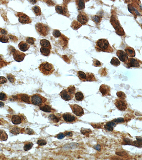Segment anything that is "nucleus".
I'll list each match as a JSON object with an SVG mask.
<instances>
[{
    "mask_svg": "<svg viewBox=\"0 0 142 160\" xmlns=\"http://www.w3.org/2000/svg\"><path fill=\"white\" fill-rule=\"evenodd\" d=\"M53 35L56 38H59L61 36L62 34L60 31L57 30H54L53 32Z\"/></svg>",
    "mask_w": 142,
    "mask_h": 160,
    "instance_id": "obj_47",
    "label": "nucleus"
},
{
    "mask_svg": "<svg viewBox=\"0 0 142 160\" xmlns=\"http://www.w3.org/2000/svg\"><path fill=\"white\" fill-rule=\"evenodd\" d=\"M117 96L118 97L119 99H125L126 98V96L125 94L122 91H119L117 92Z\"/></svg>",
    "mask_w": 142,
    "mask_h": 160,
    "instance_id": "obj_39",
    "label": "nucleus"
},
{
    "mask_svg": "<svg viewBox=\"0 0 142 160\" xmlns=\"http://www.w3.org/2000/svg\"><path fill=\"white\" fill-rule=\"evenodd\" d=\"M9 38L11 39V40H13L14 42H17L18 41V39L17 37L15 36H14L12 35H9Z\"/></svg>",
    "mask_w": 142,
    "mask_h": 160,
    "instance_id": "obj_54",
    "label": "nucleus"
},
{
    "mask_svg": "<svg viewBox=\"0 0 142 160\" xmlns=\"http://www.w3.org/2000/svg\"><path fill=\"white\" fill-rule=\"evenodd\" d=\"M93 65L95 67H100L102 66V64L101 62L98 61L97 59H94L93 60Z\"/></svg>",
    "mask_w": 142,
    "mask_h": 160,
    "instance_id": "obj_48",
    "label": "nucleus"
},
{
    "mask_svg": "<svg viewBox=\"0 0 142 160\" xmlns=\"http://www.w3.org/2000/svg\"><path fill=\"white\" fill-rule=\"evenodd\" d=\"M77 9L81 10L85 8V2L84 0H76L75 1Z\"/></svg>",
    "mask_w": 142,
    "mask_h": 160,
    "instance_id": "obj_24",
    "label": "nucleus"
},
{
    "mask_svg": "<svg viewBox=\"0 0 142 160\" xmlns=\"http://www.w3.org/2000/svg\"><path fill=\"white\" fill-rule=\"evenodd\" d=\"M110 22L114 28L117 34L119 36H124L125 35L124 31L123 28L121 27L119 20L116 15H111V17Z\"/></svg>",
    "mask_w": 142,
    "mask_h": 160,
    "instance_id": "obj_3",
    "label": "nucleus"
},
{
    "mask_svg": "<svg viewBox=\"0 0 142 160\" xmlns=\"http://www.w3.org/2000/svg\"><path fill=\"white\" fill-rule=\"evenodd\" d=\"M94 148L97 150L99 151H100V149H101V146L99 145H97V146L94 147Z\"/></svg>",
    "mask_w": 142,
    "mask_h": 160,
    "instance_id": "obj_58",
    "label": "nucleus"
},
{
    "mask_svg": "<svg viewBox=\"0 0 142 160\" xmlns=\"http://www.w3.org/2000/svg\"><path fill=\"white\" fill-rule=\"evenodd\" d=\"M33 145V144L32 142L26 143L25 144L24 146V150L26 151H29L32 147Z\"/></svg>",
    "mask_w": 142,
    "mask_h": 160,
    "instance_id": "obj_40",
    "label": "nucleus"
},
{
    "mask_svg": "<svg viewBox=\"0 0 142 160\" xmlns=\"http://www.w3.org/2000/svg\"><path fill=\"white\" fill-rule=\"evenodd\" d=\"M12 121L14 125H18L22 122V119L20 116L18 115H14L12 117Z\"/></svg>",
    "mask_w": 142,
    "mask_h": 160,
    "instance_id": "obj_23",
    "label": "nucleus"
},
{
    "mask_svg": "<svg viewBox=\"0 0 142 160\" xmlns=\"http://www.w3.org/2000/svg\"><path fill=\"white\" fill-rule=\"evenodd\" d=\"M116 125V124L113 121H110L108 122L104 126L105 129L107 131H112L113 130L114 127Z\"/></svg>",
    "mask_w": 142,
    "mask_h": 160,
    "instance_id": "obj_21",
    "label": "nucleus"
},
{
    "mask_svg": "<svg viewBox=\"0 0 142 160\" xmlns=\"http://www.w3.org/2000/svg\"><path fill=\"white\" fill-rule=\"evenodd\" d=\"M111 64L115 67H117L120 65V62L116 57H113L111 61Z\"/></svg>",
    "mask_w": 142,
    "mask_h": 160,
    "instance_id": "obj_35",
    "label": "nucleus"
},
{
    "mask_svg": "<svg viewBox=\"0 0 142 160\" xmlns=\"http://www.w3.org/2000/svg\"><path fill=\"white\" fill-rule=\"evenodd\" d=\"M128 9L130 13L134 16L141 15L140 11L142 12V8H140L139 5L135 2L131 4H129L128 6Z\"/></svg>",
    "mask_w": 142,
    "mask_h": 160,
    "instance_id": "obj_6",
    "label": "nucleus"
},
{
    "mask_svg": "<svg viewBox=\"0 0 142 160\" xmlns=\"http://www.w3.org/2000/svg\"><path fill=\"white\" fill-rule=\"evenodd\" d=\"M37 144L40 146H43L45 145L47 143V142L46 140L44 139H40L37 141Z\"/></svg>",
    "mask_w": 142,
    "mask_h": 160,
    "instance_id": "obj_45",
    "label": "nucleus"
},
{
    "mask_svg": "<svg viewBox=\"0 0 142 160\" xmlns=\"http://www.w3.org/2000/svg\"><path fill=\"white\" fill-rule=\"evenodd\" d=\"M48 119L50 120L55 123H57L59 121V119L56 117L55 115L51 114L48 117Z\"/></svg>",
    "mask_w": 142,
    "mask_h": 160,
    "instance_id": "obj_38",
    "label": "nucleus"
},
{
    "mask_svg": "<svg viewBox=\"0 0 142 160\" xmlns=\"http://www.w3.org/2000/svg\"><path fill=\"white\" fill-rule=\"evenodd\" d=\"M25 132L29 135H32L34 134V131L32 129L30 128H27L25 130Z\"/></svg>",
    "mask_w": 142,
    "mask_h": 160,
    "instance_id": "obj_52",
    "label": "nucleus"
},
{
    "mask_svg": "<svg viewBox=\"0 0 142 160\" xmlns=\"http://www.w3.org/2000/svg\"><path fill=\"white\" fill-rule=\"evenodd\" d=\"M81 132L82 134L85 135L87 137H89V135L92 133V131L90 129L82 128L81 130Z\"/></svg>",
    "mask_w": 142,
    "mask_h": 160,
    "instance_id": "obj_36",
    "label": "nucleus"
},
{
    "mask_svg": "<svg viewBox=\"0 0 142 160\" xmlns=\"http://www.w3.org/2000/svg\"><path fill=\"white\" fill-rule=\"evenodd\" d=\"M32 10L36 16H40L41 15V8L37 6H35L32 7Z\"/></svg>",
    "mask_w": 142,
    "mask_h": 160,
    "instance_id": "obj_27",
    "label": "nucleus"
},
{
    "mask_svg": "<svg viewBox=\"0 0 142 160\" xmlns=\"http://www.w3.org/2000/svg\"><path fill=\"white\" fill-rule=\"evenodd\" d=\"M7 64L8 63L1 57V55H0V68H1L4 66H6Z\"/></svg>",
    "mask_w": 142,
    "mask_h": 160,
    "instance_id": "obj_46",
    "label": "nucleus"
},
{
    "mask_svg": "<svg viewBox=\"0 0 142 160\" xmlns=\"http://www.w3.org/2000/svg\"><path fill=\"white\" fill-rule=\"evenodd\" d=\"M67 90L70 94L74 97L76 91V88L73 85H71L68 88Z\"/></svg>",
    "mask_w": 142,
    "mask_h": 160,
    "instance_id": "obj_37",
    "label": "nucleus"
},
{
    "mask_svg": "<svg viewBox=\"0 0 142 160\" xmlns=\"http://www.w3.org/2000/svg\"><path fill=\"white\" fill-rule=\"evenodd\" d=\"M60 96L65 101H69L73 99V97L72 96L68 93L67 89L63 90L60 93Z\"/></svg>",
    "mask_w": 142,
    "mask_h": 160,
    "instance_id": "obj_18",
    "label": "nucleus"
},
{
    "mask_svg": "<svg viewBox=\"0 0 142 160\" xmlns=\"http://www.w3.org/2000/svg\"><path fill=\"white\" fill-rule=\"evenodd\" d=\"M65 135V134H64L63 133H61L60 134H58V135L56 136V137L59 140H61V139H63Z\"/></svg>",
    "mask_w": 142,
    "mask_h": 160,
    "instance_id": "obj_55",
    "label": "nucleus"
},
{
    "mask_svg": "<svg viewBox=\"0 0 142 160\" xmlns=\"http://www.w3.org/2000/svg\"><path fill=\"white\" fill-rule=\"evenodd\" d=\"M19 49L23 52H25L29 50L30 48V45L24 41H22L20 42L18 45Z\"/></svg>",
    "mask_w": 142,
    "mask_h": 160,
    "instance_id": "obj_20",
    "label": "nucleus"
},
{
    "mask_svg": "<svg viewBox=\"0 0 142 160\" xmlns=\"http://www.w3.org/2000/svg\"><path fill=\"white\" fill-rule=\"evenodd\" d=\"M62 117L64 120L67 122H73L77 120V118L74 115L69 112L63 114Z\"/></svg>",
    "mask_w": 142,
    "mask_h": 160,
    "instance_id": "obj_14",
    "label": "nucleus"
},
{
    "mask_svg": "<svg viewBox=\"0 0 142 160\" xmlns=\"http://www.w3.org/2000/svg\"><path fill=\"white\" fill-rule=\"evenodd\" d=\"M95 48L97 51L113 53L114 50L107 40L104 38L99 39L96 42Z\"/></svg>",
    "mask_w": 142,
    "mask_h": 160,
    "instance_id": "obj_1",
    "label": "nucleus"
},
{
    "mask_svg": "<svg viewBox=\"0 0 142 160\" xmlns=\"http://www.w3.org/2000/svg\"><path fill=\"white\" fill-rule=\"evenodd\" d=\"M56 12L58 14H60L63 15L67 16H69V15L68 10L67 8L65 6H61L59 5H56L55 6Z\"/></svg>",
    "mask_w": 142,
    "mask_h": 160,
    "instance_id": "obj_13",
    "label": "nucleus"
},
{
    "mask_svg": "<svg viewBox=\"0 0 142 160\" xmlns=\"http://www.w3.org/2000/svg\"><path fill=\"white\" fill-rule=\"evenodd\" d=\"M86 81L93 82L96 81V79L93 74L91 73H86Z\"/></svg>",
    "mask_w": 142,
    "mask_h": 160,
    "instance_id": "obj_30",
    "label": "nucleus"
},
{
    "mask_svg": "<svg viewBox=\"0 0 142 160\" xmlns=\"http://www.w3.org/2000/svg\"><path fill=\"white\" fill-rule=\"evenodd\" d=\"M128 68L135 67L139 68L141 64L138 60L133 58H129L124 62Z\"/></svg>",
    "mask_w": 142,
    "mask_h": 160,
    "instance_id": "obj_11",
    "label": "nucleus"
},
{
    "mask_svg": "<svg viewBox=\"0 0 142 160\" xmlns=\"http://www.w3.org/2000/svg\"><path fill=\"white\" fill-rule=\"evenodd\" d=\"M8 136L6 133L3 130H0V140L6 141L8 139Z\"/></svg>",
    "mask_w": 142,
    "mask_h": 160,
    "instance_id": "obj_33",
    "label": "nucleus"
},
{
    "mask_svg": "<svg viewBox=\"0 0 142 160\" xmlns=\"http://www.w3.org/2000/svg\"><path fill=\"white\" fill-rule=\"evenodd\" d=\"M112 121H113L115 123H123L125 122V120L123 118H121V117L115 119L114 120Z\"/></svg>",
    "mask_w": 142,
    "mask_h": 160,
    "instance_id": "obj_49",
    "label": "nucleus"
},
{
    "mask_svg": "<svg viewBox=\"0 0 142 160\" xmlns=\"http://www.w3.org/2000/svg\"><path fill=\"white\" fill-rule=\"evenodd\" d=\"M4 106V104L2 102H0V108H2Z\"/></svg>",
    "mask_w": 142,
    "mask_h": 160,
    "instance_id": "obj_59",
    "label": "nucleus"
},
{
    "mask_svg": "<svg viewBox=\"0 0 142 160\" xmlns=\"http://www.w3.org/2000/svg\"><path fill=\"white\" fill-rule=\"evenodd\" d=\"M36 30L41 36H46L49 33L50 28L48 25L42 23H37L35 26Z\"/></svg>",
    "mask_w": 142,
    "mask_h": 160,
    "instance_id": "obj_4",
    "label": "nucleus"
},
{
    "mask_svg": "<svg viewBox=\"0 0 142 160\" xmlns=\"http://www.w3.org/2000/svg\"><path fill=\"white\" fill-rule=\"evenodd\" d=\"M16 15L19 17V21L21 23L28 24L31 23V19L29 16L23 13L18 12Z\"/></svg>",
    "mask_w": 142,
    "mask_h": 160,
    "instance_id": "obj_8",
    "label": "nucleus"
},
{
    "mask_svg": "<svg viewBox=\"0 0 142 160\" xmlns=\"http://www.w3.org/2000/svg\"><path fill=\"white\" fill-rule=\"evenodd\" d=\"M0 32L3 35H6L7 33H8L7 31L6 30L3 29H1L0 30Z\"/></svg>",
    "mask_w": 142,
    "mask_h": 160,
    "instance_id": "obj_56",
    "label": "nucleus"
},
{
    "mask_svg": "<svg viewBox=\"0 0 142 160\" xmlns=\"http://www.w3.org/2000/svg\"><path fill=\"white\" fill-rule=\"evenodd\" d=\"M99 90L103 96L111 95L110 87L107 85H101L99 87Z\"/></svg>",
    "mask_w": 142,
    "mask_h": 160,
    "instance_id": "obj_15",
    "label": "nucleus"
},
{
    "mask_svg": "<svg viewBox=\"0 0 142 160\" xmlns=\"http://www.w3.org/2000/svg\"><path fill=\"white\" fill-rule=\"evenodd\" d=\"M12 54L14 59L18 62H20L23 61L26 56L24 53L16 50H15L12 53Z\"/></svg>",
    "mask_w": 142,
    "mask_h": 160,
    "instance_id": "obj_12",
    "label": "nucleus"
},
{
    "mask_svg": "<svg viewBox=\"0 0 142 160\" xmlns=\"http://www.w3.org/2000/svg\"><path fill=\"white\" fill-rule=\"evenodd\" d=\"M137 141H135L133 142V145L139 147H142V138L141 137H136Z\"/></svg>",
    "mask_w": 142,
    "mask_h": 160,
    "instance_id": "obj_34",
    "label": "nucleus"
},
{
    "mask_svg": "<svg viewBox=\"0 0 142 160\" xmlns=\"http://www.w3.org/2000/svg\"><path fill=\"white\" fill-rule=\"evenodd\" d=\"M7 77L8 80H9L10 82L11 83H14L15 82V80H16L14 76H13L11 74H7Z\"/></svg>",
    "mask_w": 142,
    "mask_h": 160,
    "instance_id": "obj_44",
    "label": "nucleus"
},
{
    "mask_svg": "<svg viewBox=\"0 0 142 160\" xmlns=\"http://www.w3.org/2000/svg\"><path fill=\"white\" fill-rule=\"evenodd\" d=\"M124 144L125 145H133V142L132 141L129 140L128 138H125L124 140Z\"/></svg>",
    "mask_w": 142,
    "mask_h": 160,
    "instance_id": "obj_51",
    "label": "nucleus"
},
{
    "mask_svg": "<svg viewBox=\"0 0 142 160\" xmlns=\"http://www.w3.org/2000/svg\"><path fill=\"white\" fill-rule=\"evenodd\" d=\"M92 21L96 24L98 25L101 23V21L102 20V18L101 16H98L97 15H93L91 18Z\"/></svg>",
    "mask_w": 142,
    "mask_h": 160,
    "instance_id": "obj_31",
    "label": "nucleus"
},
{
    "mask_svg": "<svg viewBox=\"0 0 142 160\" xmlns=\"http://www.w3.org/2000/svg\"><path fill=\"white\" fill-rule=\"evenodd\" d=\"M73 113L78 116H81L84 114L83 108L77 104L70 105Z\"/></svg>",
    "mask_w": 142,
    "mask_h": 160,
    "instance_id": "obj_9",
    "label": "nucleus"
},
{
    "mask_svg": "<svg viewBox=\"0 0 142 160\" xmlns=\"http://www.w3.org/2000/svg\"><path fill=\"white\" fill-rule=\"evenodd\" d=\"M20 132V129L19 128H17V127H14V128H12L10 131V132L12 134H15V135L19 134Z\"/></svg>",
    "mask_w": 142,
    "mask_h": 160,
    "instance_id": "obj_43",
    "label": "nucleus"
},
{
    "mask_svg": "<svg viewBox=\"0 0 142 160\" xmlns=\"http://www.w3.org/2000/svg\"><path fill=\"white\" fill-rule=\"evenodd\" d=\"M65 135L66 136H70L71 137L73 135V134L70 132H67L65 133Z\"/></svg>",
    "mask_w": 142,
    "mask_h": 160,
    "instance_id": "obj_57",
    "label": "nucleus"
},
{
    "mask_svg": "<svg viewBox=\"0 0 142 160\" xmlns=\"http://www.w3.org/2000/svg\"><path fill=\"white\" fill-rule=\"evenodd\" d=\"M77 75L79 79L82 82L86 81V76L84 72L81 71H79L77 72Z\"/></svg>",
    "mask_w": 142,
    "mask_h": 160,
    "instance_id": "obj_26",
    "label": "nucleus"
},
{
    "mask_svg": "<svg viewBox=\"0 0 142 160\" xmlns=\"http://www.w3.org/2000/svg\"><path fill=\"white\" fill-rule=\"evenodd\" d=\"M40 108L41 110L46 112H52L53 109L49 105H43L40 106Z\"/></svg>",
    "mask_w": 142,
    "mask_h": 160,
    "instance_id": "obj_25",
    "label": "nucleus"
},
{
    "mask_svg": "<svg viewBox=\"0 0 142 160\" xmlns=\"http://www.w3.org/2000/svg\"><path fill=\"white\" fill-rule=\"evenodd\" d=\"M18 100H19L20 102L30 104V98L29 96L27 94H21L17 95Z\"/></svg>",
    "mask_w": 142,
    "mask_h": 160,
    "instance_id": "obj_17",
    "label": "nucleus"
},
{
    "mask_svg": "<svg viewBox=\"0 0 142 160\" xmlns=\"http://www.w3.org/2000/svg\"><path fill=\"white\" fill-rule=\"evenodd\" d=\"M7 99V96L6 94L3 92L0 93V100L1 101H6Z\"/></svg>",
    "mask_w": 142,
    "mask_h": 160,
    "instance_id": "obj_50",
    "label": "nucleus"
},
{
    "mask_svg": "<svg viewBox=\"0 0 142 160\" xmlns=\"http://www.w3.org/2000/svg\"><path fill=\"white\" fill-rule=\"evenodd\" d=\"M41 73L46 76L50 75L55 71V68L52 64L47 62H43L38 67Z\"/></svg>",
    "mask_w": 142,
    "mask_h": 160,
    "instance_id": "obj_2",
    "label": "nucleus"
},
{
    "mask_svg": "<svg viewBox=\"0 0 142 160\" xmlns=\"http://www.w3.org/2000/svg\"><path fill=\"white\" fill-rule=\"evenodd\" d=\"M40 45L42 47L48 48L49 50H51L52 48L50 42L48 40L46 39H42L40 41Z\"/></svg>",
    "mask_w": 142,
    "mask_h": 160,
    "instance_id": "obj_22",
    "label": "nucleus"
},
{
    "mask_svg": "<svg viewBox=\"0 0 142 160\" xmlns=\"http://www.w3.org/2000/svg\"><path fill=\"white\" fill-rule=\"evenodd\" d=\"M30 1V2H31V3H32V4H34L35 3H36V2H37V1H35V0H33V1L31 0Z\"/></svg>",
    "mask_w": 142,
    "mask_h": 160,
    "instance_id": "obj_60",
    "label": "nucleus"
},
{
    "mask_svg": "<svg viewBox=\"0 0 142 160\" xmlns=\"http://www.w3.org/2000/svg\"><path fill=\"white\" fill-rule=\"evenodd\" d=\"M47 99L40 94H35L32 96L30 99V102L35 105L41 106L46 102Z\"/></svg>",
    "mask_w": 142,
    "mask_h": 160,
    "instance_id": "obj_5",
    "label": "nucleus"
},
{
    "mask_svg": "<svg viewBox=\"0 0 142 160\" xmlns=\"http://www.w3.org/2000/svg\"><path fill=\"white\" fill-rule=\"evenodd\" d=\"M114 104L118 109L122 111L126 110L128 107V104L125 99H116L114 101Z\"/></svg>",
    "mask_w": 142,
    "mask_h": 160,
    "instance_id": "obj_7",
    "label": "nucleus"
},
{
    "mask_svg": "<svg viewBox=\"0 0 142 160\" xmlns=\"http://www.w3.org/2000/svg\"><path fill=\"white\" fill-rule=\"evenodd\" d=\"M7 82V79L5 77H0V84H4L6 83Z\"/></svg>",
    "mask_w": 142,
    "mask_h": 160,
    "instance_id": "obj_53",
    "label": "nucleus"
},
{
    "mask_svg": "<svg viewBox=\"0 0 142 160\" xmlns=\"http://www.w3.org/2000/svg\"><path fill=\"white\" fill-rule=\"evenodd\" d=\"M40 52L42 55L45 56H48L50 53V50L48 48L42 47L40 49Z\"/></svg>",
    "mask_w": 142,
    "mask_h": 160,
    "instance_id": "obj_32",
    "label": "nucleus"
},
{
    "mask_svg": "<svg viewBox=\"0 0 142 160\" xmlns=\"http://www.w3.org/2000/svg\"><path fill=\"white\" fill-rule=\"evenodd\" d=\"M0 41L2 43H8L9 42V38L5 35H0Z\"/></svg>",
    "mask_w": 142,
    "mask_h": 160,
    "instance_id": "obj_41",
    "label": "nucleus"
},
{
    "mask_svg": "<svg viewBox=\"0 0 142 160\" xmlns=\"http://www.w3.org/2000/svg\"><path fill=\"white\" fill-rule=\"evenodd\" d=\"M82 25L80 24L78 21L76 20H74L71 23V27L74 30H77L81 27Z\"/></svg>",
    "mask_w": 142,
    "mask_h": 160,
    "instance_id": "obj_28",
    "label": "nucleus"
},
{
    "mask_svg": "<svg viewBox=\"0 0 142 160\" xmlns=\"http://www.w3.org/2000/svg\"><path fill=\"white\" fill-rule=\"evenodd\" d=\"M75 95V98L76 100L79 102L82 101L84 98V94L81 91H78Z\"/></svg>",
    "mask_w": 142,
    "mask_h": 160,
    "instance_id": "obj_29",
    "label": "nucleus"
},
{
    "mask_svg": "<svg viewBox=\"0 0 142 160\" xmlns=\"http://www.w3.org/2000/svg\"><path fill=\"white\" fill-rule=\"evenodd\" d=\"M26 42L27 44H29L31 45H34L35 44V42L36 40L35 38L31 37H28L26 39Z\"/></svg>",
    "mask_w": 142,
    "mask_h": 160,
    "instance_id": "obj_42",
    "label": "nucleus"
},
{
    "mask_svg": "<svg viewBox=\"0 0 142 160\" xmlns=\"http://www.w3.org/2000/svg\"><path fill=\"white\" fill-rule=\"evenodd\" d=\"M116 54L119 60L123 62H125L128 58L126 53L122 50H117Z\"/></svg>",
    "mask_w": 142,
    "mask_h": 160,
    "instance_id": "obj_16",
    "label": "nucleus"
},
{
    "mask_svg": "<svg viewBox=\"0 0 142 160\" xmlns=\"http://www.w3.org/2000/svg\"><path fill=\"white\" fill-rule=\"evenodd\" d=\"M78 21L82 25H86L89 20V18L87 15L84 12H80L77 16Z\"/></svg>",
    "mask_w": 142,
    "mask_h": 160,
    "instance_id": "obj_10",
    "label": "nucleus"
},
{
    "mask_svg": "<svg viewBox=\"0 0 142 160\" xmlns=\"http://www.w3.org/2000/svg\"><path fill=\"white\" fill-rule=\"evenodd\" d=\"M125 51L128 56L130 57L131 58H133L135 57V51L132 47L128 46L125 48Z\"/></svg>",
    "mask_w": 142,
    "mask_h": 160,
    "instance_id": "obj_19",
    "label": "nucleus"
}]
</instances>
